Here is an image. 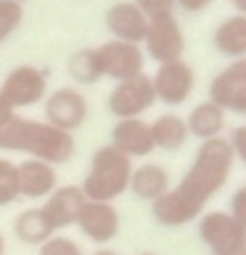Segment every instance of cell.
I'll use <instances>...</instances> for the list:
<instances>
[{
    "mask_svg": "<svg viewBox=\"0 0 246 255\" xmlns=\"http://www.w3.org/2000/svg\"><path fill=\"white\" fill-rule=\"evenodd\" d=\"M232 164H235V155H232V147L226 138L202 141L182 182L170 188L161 200L152 203L155 223H161L167 229H179V226L197 220L205 211L208 200H214L220 194V188L229 182Z\"/></svg>",
    "mask_w": 246,
    "mask_h": 255,
    "instance_id": "cell-1",
    "label": "cell"
},
{
    "mask_svg": "<svg viewBox=\"0 0 246 255\" xmlns=\"http://www.w3.org/2000/svg\"><path fill=\"white\" fill-rule=\"evenodd\" d=\"M0 150L3 153H24L26 158H38L47 164H65L76 153V141L71 132L50 127L47 121H32L15 115L0 129Z\"/></svg>",
    "mask_w": 246,
    "mask_h": 255,
    "instance_id": "cell-2",
    "label": "cell"
},
{
    "mask_svg": "<svg viewBox=\"0 0 246 255\" xmlns=\"http://www.w3.org/2000/svg\"><path fill=\"white\" fill-rule=\"evenodd\" d=\"M132 158L115 150L112 144L100 147L91 155L88 173L82 179V194L85 200H97V203H115L121 194L129 191V179H132Z\"/></svg>",
    "mask_w": 246,
    "mask_h": 255,
    "instance_id": "cell-3",
    "label": "cell"
},
{
    "mask_svg": "<svg viewBox=\"0 0 246 255\" xmlns=\"http://www.w3.org/2000/svg\"><path fill=\"white\" fill-rule=\"evenodd\" d=\"M197 232L211 255H246V229L229 211H202Z\"/></svg>",
    "mask_w": 246,
    "mask_h": 255,
    "instance_id": "cell-4",
    "label": "cell"
},
{
    "mask_svg": "<svg viewBox=\"0 0 246 255\" xmlns=\"http://www.w3.org/2000/svg\"><path fill=\"white\" fill-rule=\"evenodd\" d=\"M47 82H50V71L38 68V65H18L12 68L3 82H0V94L12 103V109H29L35 103H41L47 97Z\"/></svg>",
    "mask_w": 246,
    "mask_h": 255,
    "instance_id": "cell-5",
    "label": "cell"
},
{
    "mask_svg": "<svg viewBox=\"0 0 246 255\" xmlns=\"http://www.w3.org/2000/svg\"><path fill=\"white\" fill-rule=\"evenodd\" d=\"M144 56L152 62L164 65V62H176L185 59V32L176 21V15H152L147 24V35H144Z\"/></svg>",
    "mask_w": 246,
    "mask_h": 255,
    "instance_id": "cell-6",
    "label": "cell"
},
{
    "mask_svg": "<svg viewBox=\"0 0 246 255\" xmlns=\"http://www.w3.org/2000/svg\"><path fill=\"white\" fill-rule=\"evenodd\" d=\"M44 121L50 127L62 129V132H71L88 121V100L79 88H56L44 97Z\"/></svg>",
    "mask_w": 246,
    "mask_h": 255,
    "instance_id": "cell-7",
    "label": "cell"
},
{
    "mask_svg": "<svg viewBox=\"0 0 246 255\" xmlns=\"http://www.w3.org/2000/svg\"><path fill=\"white\" fill-rule=\"evenodd\" d=\"M152 103H155L152 77L138 74V77H132V79L115 82V88L109 94V112L118 121H123V118H141Z\"/></svg>",
    "mask_w": 246,
    "mask_h": 255,
    "instance_id": "cell-8",
    "label": "cell"
},
{
    "mask_svg": "<svg viewBox=\"0 0 246 255\" xmlns=\"http://www.w3.org/2000/svg\"><path fill=\"white\" fill-rule=\"evenodd\" d=\"M194 85H197V74H194V68L185 59L164 62L152 74L155 100H161L164 106H182V103L194 94Z\"/></svg>",
    "mask_w": 246,
    "mask_h": 255,
    "instance_id": "cell-9",
    "label": "cell"
},
{
    "mask_svg": "<svg viewBox=\"0 0 246 255\" xmlns=\"http://www.w3.org/2000/svg\"><path fill=\"white\" fill-rule=\"evenodd\" d=\"M208 100L217 103L223 112H246V56L232 59L208 85Z\"/></svg>",
    "mask_w": 246,
    "mask_h": 255,
    "instance_id": "cell-10",
    "label": "cell"
},
{
    "mask_svg": "<svg viewBox=\"0 0 246 255\" xmlns=\"http://www.w3.org/2000/svg\"><path fill=\"white\" fill-rule=\"evenodd\" d=\"M97 59L103 68V77H112L115 82L144 74V62H147L141 44H126V41H115V38L100 44Z\"/></svg>",
    "mask_w": 246,
    "mask_h": 255,
    "instance_id": "cell-11",
    "label": "cell"
},
{
    "mask_svg": "<svg viewBox=\"0 0 246 255\" xmlns=\"http://www.w3.org/2000/svg\"><path fill=\"white\" fill-rule=\"evenodd\" d=\"M106 29L115 41H126V44H141L144 35H147V24L149 18L132 3V0H121V3H112L106 9Z\"/></svg>",
    "mask_w": 246,
    "mask_h": 255,
    "instance_id": "cell-12",
    "label": "cell"
},
{
    "mask_svg": "<svg viewBox=\"0 0 246 255\" xmlns=\"http://www.w3.org/2000/svg\"><path fill=\"white\" fill-rule=\"evenodd\" d=\"M79 232L94 241V244H109L115 241V235L121 232V214L115 203H97V200H85L79 217H76Z\"/></svg>",
    "mask_w": 246,
    "mask_h": 255,
    "instance_id": "cell-13",
    "label": "cell"
},
{
    "mask_svg": "<svg viewBox=\"0 0 246 255\" xmlns=\"http://www.w3.org/2000/svg\"><path fill=\"white\" fill-rule=\"evenodd\" d=\"M82 205H85V194H82L79 185H59L44 200L41 214L47 217L53 232H62V229H68V226H76V217H79Z\"/></svg>",
    "mask_w": 246,
    "mask_h": 255,
    "instance_id": "cell-14",
    "label": "cell"
},
{
    "mask_svg": "<svg viewBox=\"0 0 246 255\" xmlns=\"http://www.w3.org/2000/svg\"><path fill=\"white\" fill-rule=\"evenodd\" d=\"M112 147L121 150L129 158H147L155 150V141H152V129L144 118H123L115 121L112 127Z\"/></svg>",
    "mask_w": 246,
    "mask_h": 255,
    "instance_id": "cell-15",
    "label": "cell"
},
{
    "mask_svg": "<svg viewBox=\"0 0 246 255\" xmlns=\"http://www.w3.org/2000/svg\"><path fill=\"white\" fill-rule=\"evenodd\" d=\"M59 188V173L56 167L38 158H26L18 164V191L21 200H47Z\"/></svg>",
    "mask_w": 246,
    "mask_h": 255,
    "instance_id": "cell-16",
    "label": "cell"
},
{
    "mask_svg": "<svg viewBox=\"0 0 246 255\" xmlns=\"http://www.w3.org/2000/svg\"><path fill=\"white\" fill-rule=\"evenodd\" d=\"M129 191L138 197V200H144V203H155V200H161L167 191H170V173L161 167V164H138V167H132V179H129Z\"/></svg>",
    "mask_w": 246,
    "mask_h": 255,
    "instance_id": "cell-17",
    "label": "cell"
},
{
    "mask_svg": "<svg viewBox=\"0 0 246 255\" xmlns=\"http://www.w3.org/2000/svg\"><path fill=\"white\" fill-rule=\"evenodd\" d=\"M185 124H188V135H194L199 141H211V138H220L226 129V112L217 103L202 100L191 109Z\"/></svg>",
    "mask_w": 246,
    "mask_h": 255,
    "instance_id": "cell-18",
    "label": "cell"
},
{
    "mask_svg": "<svg viewBox=\"0 0 246 255\" xmlns=\"http://www.w3.org/2000/svg\"><path fill=\"white\" fill-rule=\"evenodd\" d=\"M211 44L220 56L229 59H244L246 56V15H232L217 24Z\"/></svg>",
    "mask_w": 246,
    "mask_h": 255,
    "instance_id": "cell-19",
    "label": "cell"
},
{
    "mask_svg": "<svg viewBox=\"0 0 246 255\" xmlns=\"http://www.w3.org/2000/svg\"><path fill=\"white\" fill-rule=\"evenodd\" d=\"M152 141H155V150H164V153H176L185 147V141L191 138L188 135V124L182 115H158L152 124Z\"/></svg>",
    "mask_w": 246,
    "mask_h": 255,
    "instance_id": "cell-20",
    "label": "cell"
},
{
    "mask_svg": "<svg viewBox=\"0 0 246 255\" xmlns=\"http://www.w3.org/2000/svg\"><path fill=\"white\" fill-rule=\"evenodd\" d=\"M12 229H15V238L21 244H26V247H41L44 241H50L56 235L53 226L47 223V217L41 214V208H26V211H21L15 217V223H12Z\"/></svg>",
    "mask_w": 246,
    "mask_h": 255,
    "instance_id": "cell-21",
    "label": "cell"
},
{
    "mask_svg": "<svg viewBox=\"0 0 246 255\" xmlns=\"http://www.w3.org/2000/svg\"><path fill=\"white\" fill-rule=\"evenodd\" d=\"M68 77L76 85H94L103 79V68L97 59V47H82L68 59Z\"/></svg>",
    "mask_w": 246,
    "mask_h": 255,
    "instance_id": "cell-22",
    "label": "cell"
},
{
    "mask_svg": "<svg viewBox=\"0 0 246 255\" xmlns=\"http://www.w3.org/2000/svg\"><path fill=\"white\" fill-rule=\"evenodd\" d=\"M18 200H21V191H18V164L9 161L6 155H0V208L15 205Z\"/></svg>",
    "mask_w": 246,
    "mask_h": 255,
    "instance_id": "cell-23",
    "label": "cell"
},
{
    "mask_svg": "<svg viewBox=\"0 0 246 255\" xmlns=\"http://www.w3.org/2000/svg\"><path fill=\"white\" fill-rule=\"evenodd\" d=\"M24 24V6L15 0H0V44H6Z\"/></svg>",
    "mask_w": 246,
    "mask_h": 255,
    "instance_id": "cell-24",
    "label": "cell"
},
{
    "mask_svg": "<svg viewBox=\"0 0 246 255\" xmlns=\"http://www.w3.org/2000/svg\"><path fill=\"white\" fill-rule=\"evenodd\" d=\"M38 255H85L82 247L76 244L74 238H65V235H53L50 241H44L38 247Z\"/></svg>",
    "mask_w": 246,
    "mask_h": 255,
    "instance_id": "cell-25",
    "label": "cell"
},
{
    "mask_svg": "<svg viewBox=\"0 0 246 255\" xmlns=\"http://www.w3.org/2000/svg\"><path fill=\"white\" fill-rule=\"evenodd\" d=\"M147 18L152 15H173V9H176V0H132Z\"/></svg>",
    "mask_w": 246,
    "mask_h": 255,
    "instance_id": "cell-26",
    "label": "cell"
},
{
    "mask_svg": "<svg viewBox=\"0 0 246 255\" xmlns=\"http://www.w3.org/2000/svg\"><path fill=\"white\" fill-rule=\"evenodd\" d=\"M226 141H229V147H232L235 161L246 164V124H244V127H235V129H232V135H229Z\"/></svg>",
    "mask_w": 246,
    "mask_h": 255,
    "instance_id": "cell-27",
    "label": "cell"
},
{
    "mask_svg": "<svg viewBox=\"0 0 246 255\" xmlns=\"http://www.w3.org/2000/svg\"><path fill=\"white\" fill-rule=\"evenodd\" d=\"M229 214L246 229V185H241V188L232 194V200H229Z\"/></svg>",
    "mask_w": 246,
    "mask_h": 255,
    "instance_id": "cell-28",
    "label": "cell"
},
{
    "mask_svg": "<svg viewBox=\"0 0 246 255\" xmlns=\"http://www.w3.org/2000/svg\"><path fill=\"white\" fill-rule=\"evenodd\" d=\"M211 3H214V0H176V9H182V12H188V15H199V12H205Z\"/></svg>",
    "mask_w": 246,
    "mask_h": 255,
    "instance_id": "cell-29",
    "label": "cell"
},
{
    "mask_svg": "<svg viewBox=\"0 0 246 255\" xmlns=\"http://www.w3.org/2000/svg\"><path fill=\"white\" fill-rule=\"evenodd\" d=\"M12 118H15V109H12V103H9L6 97H3V94H0V129L6 127Z\"/></svg>",
    "mask_w": 246,
    "mask_h": 255,
    "instance_id": "cell-30",
    "label": "cell"
},
{
    "mask_svg": "<svg viewBox=\"0 0 246 255\" xmlns=\"http://www.w3.org/2000/svg\"><path fill=\"white\" fill-rule=\"evenodd\" d=\"M232 9H235V15H246V0H226Z\"/></svg>",
    "mask_w": 246,
    "mask_h": 255,
    "instance_id": "cell-31",
    "label": "cell"
},
{
    "mask_svg": "<svg viewBox=\"0 0 246 255\" xmlns=\"http://www.w3.org/2000/svg\"><path fill=\"white\" fill-rule=\"evenodd\" d=\"M0 255H6V238H3V232H0Z\"/></svg>",
    "mask_w": 246,
    "mask_h": 255,
    "instance_id": "cell-32",
    "label": "cell"
},
{
    "mask_svg": "<svg viewBox=\"0 0 246 255\" xmlns=\"http://www.w3.org/2000/svg\"><path fill=\"white\" fill-rule=\"evenodd\" d=\"M94 255H118V253H115V250H97Z\"/></svg>",
    "mask_w": 246,
    "mask_h": 255,
    "instance_id": "cell-33",
    "label": "cell"
},
{
    "mask_svg": "<svg viewBox=\"0 0 246 255\" xmlns=\"http://www.w3.org/2000/svg\"><path fill=\"white\" fill-rule=\"evenodd\" d=\"M15 3H21V6H24V3H26V0H15Z\"/></svg>",
    "mask_w": 246,
    "mask_h": 255,
    "instance_id": "cell-34",
    "label": "cell"
},
{
    "mask_svg": "<svg viewBox=\"0 0 246 255\" xmlns=\"http://www.w3.org/2000/svg\"><path fill=\"white\" fill-rule=\"evenodd\" d=\"M141 255H155V253H141Z\"/></svg>",
    "mask_w": 246,
    "mask_h": 255,
    "instance_id": "cell-35",
    "label": "cell"
},
{
    "mask_svg": "<svg viewBox=\"0 0 246 255\" xmlns=\"http://www.w3.org/2000/svg\"><path fill=\"white\" fill-rule=\"evenodd\" d=\"M244 115H246V112H244Z\"/></svg>",
    "mask_w": 246,
    "mask_h": 255,
    "instance_id": "cell-36",
    "label": "cell"
}]
</instances>
